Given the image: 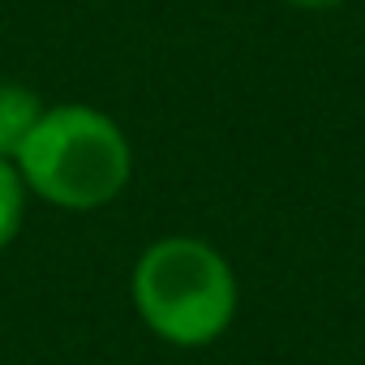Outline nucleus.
<instances>
[{
    "mask_svg": "<svg viewBox=\"0 0 365 365\" xmlns=\"http://www.w3.org/2000/svg\"><path fill=\"white\" fill-rule=\"evenodd\" d=\"M43 99L14 78H0V159H14L22 150V142L31 138L35 120L43 116Z\"/></svg>",
    "mask_w": 365,
    "mask_h": 365,
    "instance_id": "nucleus-3",
    "label": "nucleus"
},
{
    "mask_svg": "<svg viewBox=\"0 0 365 365\" xmlns=\"http://www.w3.org/2000/svg\"><path fill=\"white\" fill-rule=\"evenodd\" d=\"M35 202L56 211H103L133 180V142L91 103H48L14 155Z\"/></svg>",
    "mask_w": 365,
    "mask_h": 365,
    "instance_id": "nucleus-1",
    "label": "nucleus"
},
{
    "mask_svg": "<svg viewBox=\"0 0 365 365\" xmlns=\"http://www.w3.org/2000/svg\"><path fill=\"white\" fill-rule=\"evenodd\" d=\"M26 211H31V190L18 172L14 159H0V250H9L26 224Z\"/></svg>",
    "mask_w": 365,
    "mask_h": 365,
    "instance_id": "nucleus-4",
    "label": "nucleus"
},
{
    "mask_svg": "<svg viewBox=\"0 0 365 365\" xmlns=\"http://www.w3.org/2000/svg\"><path fill=\"white\" fill-rule=\"evenodd\" d=\"M129 297L142 327L172 348L224 339L241 309V284L224 250L190 232L159 237L138 254Z\"/></svg>",
    "mask_w": 365,
    "mask_h": 365,
    "instance_id": "nucleus-2",
    "label": "nucleus"
},
{
    "mask_svg": "<svg viewBox=\"0 0 365 365\" xmlns=\"http://www.w3.org/2000/svg\"><path fill=\"white\" fill-rule=\"evenodd\" d=\"M292 9H305V14H327V9H339L344 0H284Z\"/></svg>",
    "mask_w": 365,
    "mask_h": 365,
    "instance_id": "nucleus-5",
    "label": "nucleus"
}]
</instances>
